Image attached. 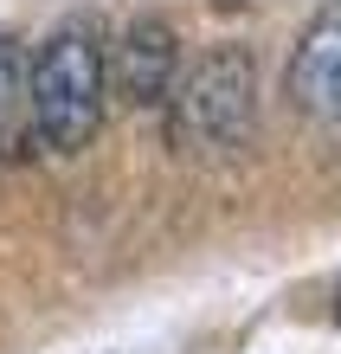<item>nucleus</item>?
I'll list each match as a JSON object with an SVG mask.
<instances>
[{"instance_id": "nucleus-1", "label": "nucleus", "mask_w": 341, "mask_h": 354, "mask_svg": "<svg viewBox=\"0 0 341 354\" xmlns=\"http://www.w3.org/2000/svg\"><path fill=\"white\" fill-rule=\"evenodd\" d=\"M103 97H110V71H103V39L91 19H65L39 39L26 58V122L33 142L52 155H77L103 122Z\"/></svg>"}, {"instance_id": "nucleus-2", "label": "nucleus", "mask_w": 341, "mask_h": 354, "mask_svg": "<svg viewBox=\"0 0 341 354\" xmlns=\"http://www.w3.org/2000/svg\"><path fill=\"white\" fill-rule=\"evenodd\" d=\"M167 142L194 161H225L239 155L258 129V71L239 46H212L194 58L174 91H167Z\"/></svg>"}, {"instance_id": "nucleus-3", "label": "nucleus", "mask_w": 341, "mask_h": 354, "mask_svg": "<svg viewBox=\"0 0 341 354\" xmlns=\"http://www.w3.org/2000/svg\"><path fill=\"white\" fill-rule=\"evenodd\" d=\"M103 71H110V91L129 103V110H161L167 91L181 77V39L167 19H136L122 26L116 52H103Z\"/></svg>"}, {"instance_id": "nucleus-4", "label": "nucleus", "mask_w": 341, "mask_h": 354, "mask_svg": "<svg viewBox=\"0 0 341 354\" xmlns=\"http://www.w3.org/2000/svg\"><path fill=\"white\" fill-rule=\"evenodd\" d=\"M290 103L322 129H341V7H329L290 52Z\"/></svg>"}, {"instance_id": "nucleus-5", "label": "nucleus", "mask_w": 341, "mask_h": 354, "mask_svg": "<svg viewBox=\"0 0 341 354\" xmlns=\"http://www.w3.org/2000/svg\"><path fill=\"white\" fill-rule=\"evenodd\" d=\"M33 142L26 122V46L13 32H0V155H19Z\"/></svg>"}, {"instance_id": "nucleus-6", "label": "nucleus", "mask_w": 341, "mask_h": 354, "mask_svg": "<svg viewBox=\"0 0 341 354\" xmlns=\"http://www.w3.org/2000/svg\"><path fill=\"white\" fill-rule=\"evenodd\" d=\"M335 316H341V303H335Z\"/></svg>"}]
</instances>
